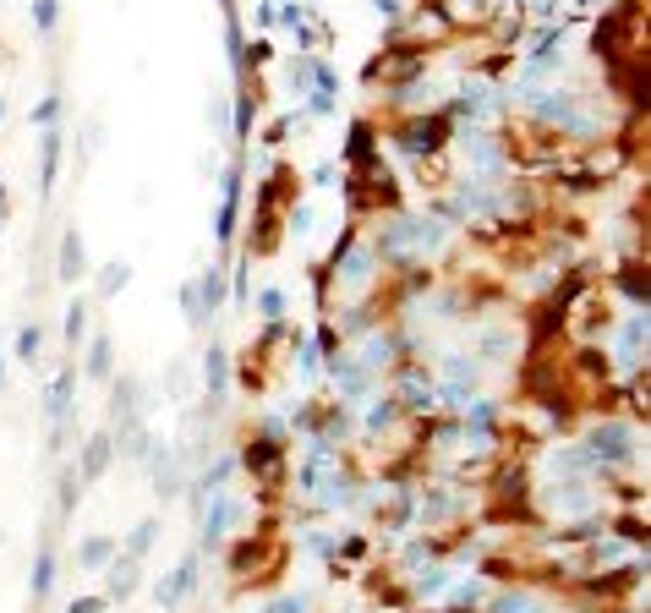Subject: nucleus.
<instances>
[{
  "mask_svg": "<svg viewBox=\"0 0 651 613\" xmlns=\"http://www.w3.org/2000/svg\"><path fill=\"white\" fill-rule=\"evenodd\" d=\"M580 449H586L591 471H619V466H635V460H641V427H635V422H624V416H602V422H591V427H586Z\"/></svg>",
  "mask_w": 651,
  "mask_h": 613,
  "instance_id": "obj_1",
  "label": "nucleus"
},
{
  "mask_svg": "<svg viewBox=\"0 0 651 613\" xmlns=\"http://www.w3.org/2000/svg\"><path fill=\"white\" fill-rule=\"evenodd\" d=\"M394 400H400L405 416H433L438 406V378L427 373V362H405L400 378H394Z\"/></svg>",
  "mask_w": 651,
  "mask_h": 613,
  "instance_id": "obj_2",
  "label": "nucleus"
},
{
  "mask_svg": "<svg viewBox=\"0 0 651 613\" xmlns=\"http://www.w3.org/2000/svg\"><path fill=\"white\" fill-rule=\"evenodd\" d=\"M449 137H455V115H411V121L394 132V143H400L405 154L422 159V154H438Z\"/></svg>",
  "mask_w": 651,
  "mask_h": 613,
  "instance_id": "obj_3",
  "label": "nucleus"
},
{
  "mask_svg": "<svg viewBox=\"0 0 651 613\" xmlns=\"http://www.w3.org/2000/svg\"><path fill=\"white\" fill-rule=\"evenodd\" d=\"M613 356H619L624 373H641L646 367V307H630L624 312V323L613 329Z\"/></svg>",
  "mask_w": 651,
  "mask_h": 613,
  "instance_id": "obj_4",
  "label": "nucleus"
},
{
  "mask_svg": "<svg viewBox=\"0 0 651 613\" xmlns=\"http://www.w3.org/2000/svg\"><path fill=\"white\" fill-rule=\"evenodd\" d=\"M197 575H203V548H192L170 575H159V581H154V603L159 608H181L186 597L197 592Z\"/></svg>",
  "mask_w": 651,
  "mask_h": 613,
  "instance_id": "obj_5",
  "label": "nucleus"
},
{
  "mask_svg": "<svg viewBox=\"0 0 651 613\" xmlns=\"http://www.w3.org/2000/svg\"><path fill=\"white\" fill-rule=\"evenodd\" d=\"M241 159L225 170V181H219V219H214V236H219V247H230L236 241V230H241Z\"/></svg>",
  "mask_w": 651,
  "mask_h": 613,
  "instance_id": "obj_6",
  "label": "nucleus"
},
{
  "mask_svg": "<svg viewBox=\"0 0 651 613\" xmlns=\"http://www.w3.org/2000/svg\"><path fill=\"white\" fill-rule=\"evenodd\" d=\"M236 466H247V477H258V482H279V471H285V438H252L247 449L236 455Z\"/></svg>",
  "mask_w": 651,
  "mask_h": 613,
  "instance_id": "obj_7",
  "label": "nucleus"
},
{
  "mask_svg": "<svg viewBox=\"0 0 651 613\" xmlns=\"http://www.w3.org/2000/svg\"><path fill=\"white\" fill-rule=\"evenodd\" d=\"M104 570H110V586H104V597H110V603L137 597V586H143V559H126V553H115Z\"/></svg>",
  "mask_w": 651,
  "mask_h": 613,
  "instance_id": "obj_8",
  "label": "nucleus"
},
{
  "mask_svg": "<svg viewBox=\"0 0 651 613\" xmlns=\"http://www.w3.org/2000/svg\"><path fill=\"white\" fill-rule=\"evenodd\" d=\"M88 274V247H83V230L66 225L61 230V263H55V280L61 285H77Z\"/></svg>",
  "mask_w": 651,
  "mask_h": 613,
  "instance_id": "obj_9",
  "label": "nucleus"
},
{
  "mask_svg": "<svg viewBox=\"0 0 651 613\" xmlns=\"http://www.w3.org/2000/svg\"><path fill=\"white\" fill-rule=\"evenodd\" d=\"M225 389H230V356H225V345H208L203 351V395H208V406H225Z\"/></svg>",
  "mask_w": 651,
  "mask_h": 613,
  "instance_id": "obj_10",
  "label": "nucleus"
},
{
  "mask_svg": "<svg viewBox=\"0 0 651 613\" xmlns=\"http://www.w3.org/2000/svg\"><path fill=\"white\" fill-rule=\"evenodd\" d=\"M110 460H115V433H93L88 444H83V455H77V477L99 482L104 471H110Z\"/></svg>",
  "mask_w": 651,
  "mask_h": 613,
  "instance_id": "obj_11",
  "label": "nucleus"
},
{
  "mask_svg": "<svg viewBox=\"0 0 651 613\" xmlns=\"http://www.w3.org/2000/svg\"><path fill=\"white\" fill-rule=\"evenodd\" d=\"M55 176H61V126H44L39 132V192L50 198Z\"/></svg>",
  "mask_w": 651,
  "mask_h": 613,
  "instance_id": "obj_12",
  "label": "nucleus"
},
{
  "mask_svg": "<svg viewBox=\"0 0 651 613\" xmlns=\"http://www.w3.org/2000/svg\"><path fill=\"white\" fill-rule=\"evenodd\" d=\"M72 389H77V373L72 367H61L50 384V395H44V411H50V422H72Z\"/></svg>",
  "mask_w": 651,
  "mask_h": 613,
  "instance_id": "obj_13",
  "label": "nucleus"
},
{
  "mask_svg": "<svg viewBox=\"0 0 651 613\" xmlns=\"http://www.w3.org/2000/svg\"><path fill=\"white\" fill-rule=\"evenodd\" d=\"M83 373L93 378V384H110V378H115V345H110V334H93V340H88Z\"/></svg>",
  "mask_w": 651,
  "mask_h": 613,
  "instance_id": "obj_14",
  "label": "nucleus"
},
{
  "mask_svg": "<svg viewBox=\"0 0 651 613\" xmlns=\"http://www.w3.org/2000/svg\"><path fill=\"white\" fill-rule=\"evenodd\" d=\"M197 302H203V318H214V312L225 307V269H219V263H208V269L197 274Z\"/></svg>",
  "mask_w": 651,
  "mask_h": 613,
  "instance_id": "obj_15",
  "label": "nucleus"
},
{
  "mask_svg": "<svg viewBox=\"0 0 651 613\" xmlns=\"http://www.w3.org/2000/svg\"><path fill=\"white\" fill-rule=\"evenodd\" d=\"M619 291H624V307H646V269H641V258L619 263Z\"/></svg>",
  "mask_w": 651,
  "mask_h": 613,
  "instance_id": "obj_16",
  "label": "nucleus"
},
{
  "mask_svg": "<svg viewBox=\"0 0 651 613\" xmlns=\"http://www.w3.org/2000/svg\"><path fill=\"white\" fill-rule=\"evenodd\" d=\"M115 553H121V542H115V537H83V542H77V564H83V570H104Z\"/></svg>",
  "mask_w": 651,
  "mask_h": 613,
  "instance_id": "obj_17",
  "label": "nucleus"
},
{
  "mask_svg": "<svg viewBox=\"0 0 651 613\" xmlns=\"http://www.w3.org/2000/svg\"><path fill=\"white\" fill-rule=\"evenodd\" d=\"M126 285H132V263L126 258H110L99 269V285H93V291H99V302H110V296H121Z\"/></svg>",
  "mask_w": 651,
  "mask_h": 613,
  "instance_id": "obj_18",
  "label": "nucleus"
},
{
  "mask_svg": "<svg viewBox=\"0 0 651 613\" xmlns=\"http://www.w3.org/2000/svg\"><path fill=\"white\" fill-rule=\"evenodd\" d=\"M50 592H55V553L39 548V559H33V575H28V597H33V603H44Z\"/></svg>",
  "mask_w": 651,
  "mask_h": 613,
  "instance_id": "obj_19",
  "label": "nucleus"
},
{
  "mask_svg": "<svg viewBox=\"0 0 651 613\" xmlns=\"http://www.w3.org/2000/svg\"><path fill=\"white\" fill-rule=\"evenodd\" d=\"M154 542H159V520H137V526H132V537H126V559H143V553L148 548H154Z\"/></svg>",
  "mask_w": 651,
  "mask_h": 613,
  "instance_id": "obj_20",
  "label": "nucleus"
},
{
  "mask_svg": "<svg viewBox=\"0 0 651 613\" xmlns=\"http://www.w3.org/2000/svg\"><path fill=\"white\" fill-rule=\"evenodd\" d=\"M77 493H83V477H77V466H66L61 482H55V510L72 515V510H77Z\"/></svg>",
  "mask_w": 651,
  "mask_h": 613,
  "instance_id": "obj_21",
  "label": "nucleus"
},
{
  "mask_svg": "<svg viewBox=\"0 0 651 613\" xmlns=\"http://www.w3.org/2000/svg\"><path fill=\"white\" fill-rule=\"evenodd\" d=\"M11 356H17V362H39V356H44V329H39V323H22V329H17V351H11Z\"/></svg>",
  "mask_w": 651,
  "mask_h": 613,
  "instance_id": "obj_22",
  "label": "nucleus"
},
{
  "mask_svg": "<svg viewBox=\"0 0 651 613\" xmlns=\"http://www.w3.org/2000/svg\"><path fill=\"white\" fill-rule=\"evenodd\" d=\"M66 351H77V345H83L88 340V302H72V307H66Z\"/></svg>",
  "mask_w": 651,
  "mask_h": 613,
  "instance_id": "obj_23",
  "label": "nucleus"
},
{
  "mask_svg": "<svg viewBox=\"0 0 651 613\" xmlns=\"http://www.w3.org/2000/svg\"><path fill=\"white\" fill-rule=\"evenodd\" d=\"M285 307H290V296L279 291V285L258 291V318H263V323H285Z\"/></svg>",
  "mask_w": 651,
  "mask_h": 613,
  "instance_id": "obj_24",
  "label": "nucleus"
},
{
  "mask_svg": "<svg viewBox=\"0 0 651 613\" xmlns=\"http://www.w3.org/2000/svg\"><path fill=\"white\" fill-rule=\"evenodd\" d=\"M487 603V581H460L455 586V608L465 613V608H482Z\"/></svg>",
  "mask_w": 651,
  "mask_h": 613,
  "instance_id": "obj_25",
  "label": "nucleus"
},
{
  "mask_svg": "<svg viewBox=\"0 0 651 613\" xmlns=\"http://www.w3.org/2000/svg\"><path fill=\"white\" fill-rule=\"evenodd\" d=\"M33 126H39V132H44V126H61V94H44V99H39V110H33Z\"/></svg>",
  "mask_w": 651,
  "mask_h": 613,
  "instance_id": "obj_26",
  "label": "nucleus"
},
{
  "mask_svg": "<svg viewBox=\"0 0 651 613\" xmlns=\"http://www.w3.org/2000/svg\"><path fill=\"white\" fill-rule=\"evenodd\" d=\"M181 307H186V323H192V329H203V302H197V280H186L181 285Z\"/></svg>",
  "mask_w": 651,
  "mask_h": 613,
  "instance_id": "obj_27",
  "label": "nucleus"
},
{
  "mask_svg": "<svg viewBox=\"0 0 651 613\" xmlns=\"http://www.w3.org/2000/svg\"><path fill=\"white\" fill-rule=\"evenodd\" d=\"M55 17H61V6H55V0H39V6H33V28H39V33H50Z\"/></svg>",
  "mask_w": 651,
  "mask_h": 613,
  "instance_id": "obj_28",
  "label": "nucleus"
},
{
  "mask_svg": "<svg viewBox=\"0 0 651 613\" xmlns=\"http://www.w3.org/2000/svg\"><path fill=\"white\" fill-rule=\"evenodd\" d=\"M269 613H307V592H285V597H274Z\"/></svg>",
  "mask_w": 651,
  "mask_h": 613,
  "instance_id": "obj_29",
  "label": "nucleus"
},
{
  "mask_svg": "<svg viewBox=\"0 0 651 613\" xmlns=\"http://www.w3.org/2000/svg\"><path fill=\"white\" fill-rule=\"evenodd\" d=\"M208 121H214V132H219V137H230V104H225V99H214V104H208Z\"/></svg>",
  "mask_w": 651,
  "mask_h": 613,
  "instance_id": "obj_30",
  "label": "nucleus"
},
{
  "mask_svg": "<svg viewBox=\"0 0 651 613\" xmlns=\"http://www.w3.org/2000/svg\"><path fill=\"white\" fill-rule=\"evenodd\" d=\"M104 608H110V597H104V592H93V597H77V603L66 608V613H104Z\"/></svg>",
  "mask_w": 651,
  "mask_h": 613,
  "instance_id": "obj_31",
  "label": "nucleus"
},
{
  "mask_svg": "<svg viewBox=\"0 0 651 613\" xmlns=\"http://www.w3.org/2000/svg\"><path fill=\"white\" fill-rule=\"evenodd\" d=\"M372 11H378V17H400V6H394V0H372Z\"/></svg>",
  "mask_w": 651,
  "mask_h": 613,
  "instance_id": "obj_32",
  "label": "nucleus"
},
{
  "mask_svg": "<svg viewBox=\"0 0 651 613\" xmlns=\"http://www.w3.org/2000/svg\"><path fill=\"white\" fill-rule=\"evenodd\" d=\"M0 225H6V187H0Z\"/></svg>",
  "mask_w": 651,
  "mask_h": 613,
  "instance_id": "obj_33",
  "label": "nucleus"
},
{
  "mask_svg": "<svg viewBox=\"0 0 651 613\" xmlns=\"http://www.w3.org/2000/svg\"><path fill=\"white\" fill-rule=\"evenodd\" d=\"M0 384H6V367H0Z\"/></svg>",
  "mask_w": 651,
  "mask_h": 613,
  "instance_id": "obj_34",
  "label": "nucleus"
},
{
  "mask_svg": "<svg viewBox=\"0 0 651 613\" xmlns=\"http://www.w3.org/2000/svg\"><path fill=\"white\" fill-rule=\"evenodd\" d=\"M0 115H6V104H0Z\"/></svg>",
  "mask_w": 651,
  "mask_h": 613,
  "instance_id": "obj_35",
  "label": "nucleus"
},
{
  "mask_svg": "<svg viewBox=\"0 0 651 613\" xmlns=\"http://www.w3.org/2000/svg\"><path fill=\"white\" fill-rule=\"evenodd\" d=\"M0 548H6V537H0Z\"/></svg>",
  "mask_w": 651,
  "mask_h": 613,
  "instance_id": "obj_36",
  "label": "nucleus"
}]
</instances>
